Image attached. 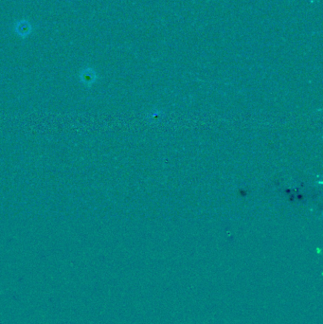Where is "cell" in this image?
<instances>
[{"label":"cell","mask_w":323,"mask_h":324,"mask_svg":"<svg viewBox=\"0 0 323 324\" xmlns=\"http://www.w3.org/2000/svg\"><path fill=\"white\" fill-rule=\"evenodd\" d=\"M14 29H15V32L19 36H21L22 38H26L30 34L32 27L27 20H21L15 23Z\"/></svg>","instance_id":"cell-1"}]
</instances>
